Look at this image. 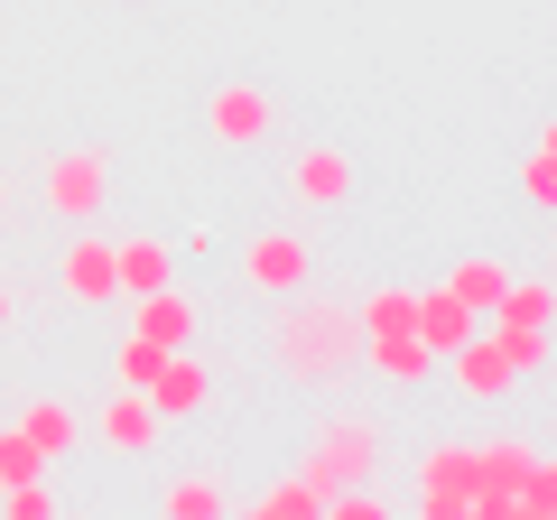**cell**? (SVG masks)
Returning <instances> with one entry per match:
<instances>
[{
    "label": "cell",
    "mask_w": 557,
    "mask_h": 520,
    "mask_svg": "<svg viewBox=\"0 0 557 520\" xmlns=\"http://www.w3.org/2000/svg\"><path fill=\"white\" fill-rule=\"evenodd\" d=\"M530 196H539V205H548V196H557V149H548V140H539V149H530Z\"/></svg>",
    "instance_id": "23"
},
{
    "label": "cell",
    "mask_w": 557,
    "mask_h": 520,
    "mask_svg": "<svg viewBox=\"0 0 557 520\" xmlns=\"http://www.w3.org/2000/svg\"><path fill=\"white\" fill-rule=\"evenodd\" d=\"M205 131H214L223 149H251V140H270V94H251V84H223V94L205 102Z\"/></svg>",
    "instance_id": "7"
},
{
    "label": "cell",
    "mask_w": 557,
    "mask_h": 520,
    "mask_svg": "<svg viewBox=\"0 0 557 520\" xmlns=\"http://www.w3.org/2000/svg\"><path fill=\"white\" fill-rule=\"evenodd\" d=\"M112 280H121V298L168 288V280H177V251H168V242H112Z\"/></svg>",
    "instance_id": "13"
},
{
    "label": "cell",
    "mask_w": 557,
    "mask_h": 520,
    "mask_svg": "<svg viewBox=\"0 0 557 520\" xmlns=\"http://www.w3.org/2000/svg\"><path fill=\"white\" fill-rule=\"evenodd\" d=\"M57 280H65V298H75V307H112V298H121V280H112V242H75Z\"/></svg>",
    "instance_id": "11"
},
{
    "label": "cell",
    "mask_w": 557,
    "mask_h": 520,
    "mask_svg": "<svg viewBox=\"0 0 557 520\" xmlns=\"http://www.w3.org/2000/svg\"><path fill=\"white\" fill-rule=\"evenodd\" d=\"M131 335H149V344L177 354V344L196 335V298H186V288H139L131 298Z\"/></svg>",
    "instance_id": "9"
},
{
    "label": "cell",
    "mask_w": 557,
    "mask_h": 520,
    "mask_svg": "<svg viewBox=\"0 0 557 520\" xmlns=\"http://www.w3.org/2000/svg\"><path fill=\"white\" fill-rule=\"evenodd\" d=\"M20 437L38 446V456H65V446H75V409H65V400H28L20 409Z\"/></svg>",
    "instance_id": "17"
},
{
    "label": "cell",
    "mask_w": 557,
    "mask_h": 520,
    "mask_svg": "<svg viewBox=\"0 0 557 520\" xmlns=\"http://www.w3.org/2000/svg\"><path fill=\"white\" fill-rule=\"evenodd\" d=\"M502 280H511L502 260H456V270H446V288H456L465 307H493V298H502Z\"/></svg>",
    "instance_id": "18"
},
{
    "label": "cell",
    "mask_w": 557,
    "mask_h": 520,
    "mask_svg": "<svg viewBox=\"0 0 557 520\" xmlns=\"http://www.w3.org/2000/svg\"><path fill=\"white\" fill-rule=\"evenodd\" d=\"M362 344H372V372H381V381H399V391L437 372V354H428V344H418L409 325H399V335H362Z\"/></svg>",
    "instance_id": "15"
},
{
    "label": "cell",
    "mask_w": 557,
    "mask_h": 520,
    "mask_svg": "<svg viewBox=\"0 0 557 520\" xmlns=\"http://www.w3.org/2000/svg\"><path fill=\"white\" fill-rule=\"evenodd\" d=\"M28 474H47V456L20 437V428H0V483H28Z\"/></svg>",
    "instance_id": "22"
},
{
    "label": "cell",
    "mask_w": 557,
    "mask_h": 520,
    "mask_svg": "<svg viewBox=\"0 0 557 520\" xmlns=\"http://www.w3.org/2000/svg\"><path fill=\"white\" fill-rule=\"evenodd\" d=\"M409 307H418L409 288H372V298L354 307V325H362V335H399V325H409Z\"/></svg>",
    "instance_id": "20"
},
{
    "label": "cell",
    "mask_w": 557,
    "mask_h": 520,
    "mask_svg": "<svg viewBox=\"0 0 557 520\" xmlns=\"http://www.w3.org/2000/svg\"><path fill=\"white\" fill-rule=\"evenodd\" d=\"M242 280H251V288H270V298H298V288L317 280V251H307L298 233H260L251 251H242Z\"/></svg>",
    "instance_id": "4"
},
{
    "label": "cell",
    "mask_w": 557,
    "mask_h": 520,
    "mask_svg": "<svg viewBox=\"0 0 557 520\" xmlns=\"http://www.w3.org/2000/svg\"><path fill=\"white\" fill-rule=\"evenodd\" d=\"M205 391H214V381H205V362H186V344H177V354L159 362V381H149V409H159V419H196Z\"/></svg>",
    "instance_id": "12"
},
{
    "label": "cell",
    "mask_w": 557,
    "mask_h": 520,
    "mask_svg": "<svg viewBox=\"0 0 557 520\" xmlns=\"http://www.w3.org/2000/svg\"><path fill=\"white\" fill-rule=\"evenodd\" d=\"M278 354H288V372H307V381L354 372V354H362L354 307H317V298L298 288V307H288V325H278Z\"/></svg>",
    "instance_id": "1"
},
{
    "label": "cell",
    "mask_w": 557,
    "mask_h": 520,
    "mask_svg": "<svg viewBox=\"0 0 557 520\" xmlns=\"http://www.w3.org/2000/svg\"><path fill=\"white\" fill-rule=\"evenodd\" d=\"M251 520H325V493H317L307 474H278L270 493L251 502Z\"/></svg>",
    "instance_id": "16"
},
{
    "label": "cell",
    "mask_w": 557,
    "mask_h": 520,
    "mask_svg": "<svg viewBox=\"0 0 557 520\" xmlns=\"http://www.w3.org/2000/svg\"><path fill=\"white\" fill-rule=\"evenodd\" d=\"M288 186H298V205H344L354 196V159H344V149H307Z\"/></svg>",
    "instance_id": "14"
},
{
    "label": "cell",
    "mask_w": 557,
    "mask_h": 520,
    "mask_svg": "<svg viewBox=\"0 0 557 520\" xmlns=\"http://www.w3.org/2000/svg\"><path fill=\"white\" fill-rule=\"evenodd\" d=\"M159 409H149V391H112V409H102V428L94 437L112 446V456H149V446H159Z\"/></svg>",
    "instance_id": "8"
},
{
    "label": "cell",
    "mask_w": 557,
    "mask_h": 520,
    "mask_svg": "<svg viewBox=\"0 0 557 520\" xmlns=\"http://www.w3.org/2000/svg\"><path fill=\"white\" fill-rule=\"evenodd\" d=\"M102 186H112V177H102V159H94V149H65V159L47 168V205H57V214H94V205H102Z\"/></svg>",
    "instance_id": "10"
},
{
    "label": "cell",
    "mask_w": 557,
    "mask_h": 520,
    "mask_svg": "<svg viewBox=\"0 0 557 520\" xmlns=\"http://www.w3.org/2000/svg\"><path fill=\"white\" fill-rule=\"evenodd\" d=\"M214 511H223V483H205V474L168 483V520H214Z\"/></svg>",
    "instance_id": "21"
},
{
    "label": "cell",
    "mask_w": 557,
    "mask_h": 520,
    "mask_svg": "<svg viewBox=\"0 0 557 520\" xmlns=\"http://www.w3.org/2000/svg\"><path fill=\"white\" fill-rule=\"evenodd\" d=\"M159 362H168V344H149V335H121L112 372H121V391H149V381H159Z\"/></svg>",
    "instance_id": "19"
},
{
    "label": "cell",
    "mask_w": 557,
    "mask_h": 520,
    "mask_svg": "<svg viewBox=\"0 0 557 520\" xmlns=\"http://www.w3.org/2000/svg\"><path fill=\"white\" fill-rule=\"evenodd\" d=\"M465 465H474V502H465V520H511V483H520V465H530V446L493 437V446H465Z\"/></svg>",
    "instance_id": "3"
},
{
    "label": "cell",
    "mask_w": 557,
    "mask_h": 520,
    "mask_svg": "<svg viewBox=\"0 0 557 520\" xmlns=\"http://www.w3.org/2000/svg\"><path fill=\"white\" fill-rule=\"evenodd\" d=\"M372 465H381V428L335 419L317 437V456H307V483H317V493H335V483H372Z\"/></svg>",
    "instance_id": "2"
},
{
    "label": "cell",
    "mask_w": 557,
    "mask_h": 520,
    "mask_svg": "<svg viewBox=\"0 0 557 520\" xmlns=\"http://www.w3.org/2000/svg\"><path fill=\"white\" fill-rule=\"evenodd\" d=\"M0 214H10V186H0Z\"/></svg>",
    "instance_id": "25"
},
{
    "label": "cell",
    "mask_w": 557,
    "mask_h": 520,
    "mask_svg": "<svg viewBox=\"0 0 557 520\" xmlns=\"http://www.w3.org/2000/svg\"><path fill=\"white\" fill-rule=\"evenodd\" d=\"M474 325H483V307H465L456 288H418V307H409V335L428 344V354H437V362L456 354V344L474 335Z\"/></svg>",
    "instance_id": "6"
},
{
    "label": "cell",
    "mask_w": 557,
    "mask_h": 520,
    "mask_svg": "<svg viewBox=\"0 0 557 520\" xmlns=\"http://www.w3.org/2000/svg\"><path fill=\"white\" fill-rule=\"evenodd\" d=\"M0 325H10V288H0Z\"/></svg>",
    "instance_id": "24"
},
{
    "label": "cell",
    "mask_w": 557,
    "mask_h": 520,
    "mask_svg": "<svg viewBox=\"0 0 557 520\" xmlns=\"http://www.w3.org/2000/svg\"><path fill=\"white\" fill-rule=\"evenodd\" d=\"M465 502H474V465H465V446H428V456H418V511H428V520H465Z\"/></svg>",
    "instance_id": "5"
}]
</instances>
